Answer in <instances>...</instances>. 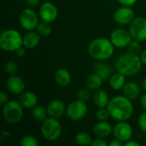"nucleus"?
Wrapping results in <instances>:
<instances>
[{
  "label": "nucleus",
  "instance_id": "37",
  "mask_svg": "<svg viewBox=\"0 0 146 146\" xmlns=\"http://www.w3.org/2000/svg\"><path fill=\"white\" fill-rule=\"evenodd\" d=\"M26 49H27V48H25L23 45H22V46H21L19 49H17V50H15V54H16V56H17L18 57H24V56H26V54H27V50H26Z\"/></svg>",
  "mask_w": 146,
  "mask_h": 146
},
{
  "label": "nucleus",
  "instance_id": "25",
  "mask_svg": "<svg viewBox=\"0 0 146 146\" xmlns=\"http://www.w3.org/2000/svg\"><path fill=\"white\" fill-rule=\"evenodd\" d=\"M31 115L36 121H38L41 123L49 117L47 108H45L42 105H38V104L32 109Z\"/></svg>",
  "mask_w": 146,
  "mask_h": 146
},
{
  "label": "nucleus",
  "instance_id": "5",
  "mask_svg": "<svg viewBox=\"0 0 146 146\" xmlns=\"http://www.w3.org/2000/svg\"><path fill=\"white\" fill-rule=\"evenodd\" d=\"M40 130L41 134L45 140L49 142H54L61 137L62 127L58 119L48 117L42 122Z\"/></svg>",
  "mask_w": 146,
  "mask_h": 146
},
{
  "label": "nucleus",
  "instance_id": "13",
  "mask_svg": "<svg viewBox=\"0 0 146 146\" xmlns=\"http://www.w3.org/2000/svg\"><path fill=\"white\" fill-rule=\"evenodd\" d=\"M38 15L42 21L51 23L55 21L58 16L57 7L51 2H44L39 8Z\"/></svg>",
  "mask_w": 146,
  "mask_h": 146
},
{
  "label": "nucleus",
  "instance_id": "8",
  "mask_svg": "<svg viewBox=\"0 0 146 146\" xmlns=\"http://www.w3.org/2000/svg\"><path fill=\"white\" fill-rule=\"evenodd\" d=\"M87 111H88V107L86 102L77 99L72 101L67 106L66 115L71 121H78L82 120L86 115Z\"/></svg>",
  "mask_w": 146,
  "mask_h": 146
},
{
  "label": "nucleus",
  "instance_id": "2",
  "mask_svg": "<svg viewBox=\"0 0 146 146\" xmlns=\"http://www.w3.org/2000/svg\"><path fill=\"white\" fill-rule=\"evenodd\" d=\"M115 46L110 38H97L88 45L87 51L89 56L96 61H107L114 54Z\"/></svg>",
  "mask_w": 146,
  "mask_h": 146
},
{
  "label": "nucleus",
  "instance_id": "15",
  "mask_svg": "<svg viewBox=\"0 0 146 146\" xmlns=\"http://www.w3.org/2000/svg\"><path fill=\"white\" fill-rule=\"evenodd\" d=\"M46 108L49 117H53L56 119L61 118L64 114H66L67 110L65 103L60 99H54L50 101Z\"/></svg>",
  "mask_w": 146,
  "mask_h": 146
},
{
  "label": "nucleus",
  "instance_id": "14",
  "mask_svg": "<svg viewBox=\"0 0 146 146\" xmlns=\"http://www.w3.org/2000/svg\"><path fill=\"white\" fill-rule=\"evenodd\" d=\"M6 87L8 91L15 95H20L25 91V82L20 76L15 74L9 75L6 80Z\"/></svg>",
  "mask_w": 146,
  "mask_h": 146
},
{
  "label": "nucleus",
  "instance_id": "21",
  "mask_svg": "<svg viewBox=\"0 0 146 146\" xmlns=\"http://www.w3.org/2000/svg\"><path fill=\"white\" fill-rule=\"evenodd\" d=\"M92 100L96 107L99 108H106L110 103V96L109 93L104 89H98L95 91L92 96Z\"/></svg>",
  "mask_w": 146,
  "mask_h": 146
},
{
  "label": "nucleus",
  "instance_id": "22",
  "mask_svg": "<svg viewBox=\"0 0 146 146\" xmlns=\"http://www.w3.org/2000/svg\"><path fill=\"white\" fill-rule=\"evenodd\" d=\"M93 70L94 73L102 77L104 80H109L112 74V68L107 62H105V61H97L93 65Z\"/></svg>",
  "mask_w": 146,
  "mask_h": 146
},
{
  "label": "nucleus",
  "instance_id": "12",
  "mask_svg": "<svg viewBox=\"0 0 146 146\" xmlns=\"http://www.w3.org/2000/svg\"><path fill=\"white\" fill-rule=\"evenodd\" d=\"M133 134V129L127 122V121H117V123L113 127V135L115 139H119L123 142V144L130 140Z\"/></svg>",
  "mask_w": 146,
  "mask_h": 146
},
{
  "label": "nucleus",
  "instance_id": "42",
  "mask_svg": "<svg viewBox=\"0 0 146 146\" xmlns=\"http://www.w3.org/2000/svg\"><path fill=\"white\" fill-rule=\"evenodd\" d=\"M110 146H122V145H124V144H123V142L120 141L119 139H113L112 141H110Z\"/></svg>",
  "mask_w": 146,
  "mask_h": 146
},
{
  "label": "nucleus",
  "instance_id": "10",
  "mask_svg": "<svg viewBox=\"0 0 146 146\" xmlns=\"http://www.w3.org/2000/svg\"><path fill=\"white\" fill-rule=\"evenodd\" d=\"M110 39L115 48L123 49L127 48L128 44L133 40V38L129 30L125 28H116L110 33Z\"/></svg>",
  "mask_w": 146,
  "mask_h": 146
},
{
  "label": "nucleus",
  "instance_id": "35",
  "mask_svg": "<svg viewBox=\"0 0 146 146\" xmlns=\"http://www.w3.org/2000/svg\"><path fill=\"white\" fill-rule=\"evenodd\" d=\"M118 3H120L121 5H124V6H129V7H132L133 6L138 0H117Z\"/></svg>",
  "mask_w": 146,
  "mask_h": 146
},
{
  "label": "nucleus",
  "instance_id": "6",
  "mask_svg": "<svg viewBox=\"0 0 146 146\" xmlns=\"http://www.w3.org/2000/svg\"><path fill=\"white\" fill-rule=\"evenodd\" d=\"M23 107L19 101L10 100L3 106V117L9 124L18 123L23 116Z\"/></svg>",
  "mask_w": 146,
  "mask_h": 146
},
{
  "label": "nucleus",
  "instance_id": "36",
  "mask_svg": "<svg viewBox=\"0 0 146 146\" xmlns=\"http://www.w3.org/2000/svg\"><path fill=\"white\" fill-rule=\"evenodd\" d=\"M9 101V97L5 92H0V104L3 106L7 102Z\"/></svg>",
  "mask_w": 146,
  "mask_h": 146
},
{
  "label": "nucleus",
  "instance_id": "41",
  "mask_svg": "<svg viewBox=\"0 0 146 146\" xmlns=\"http://www.w3.org/2000/svg\"><path fill=\"white\" fill-rule=\"evenodd\" d=\"M25 1H26V3H27L28 5H30V6H32V7L38 6V5L40 3V2H41V0H25Z\"/></svg>",
  "mask_w": 146,
  "mask_h": 146
},
{
  "label": "nucleus",
  "instance_id": "34",
  "mask_svg": "<svg viewBox=\"0 0 146 146\" xmlns=\"http://www.w3.org/2000/svg\"><path fill=\"white\" fill-rule=\"evenodd\" d=\"M91 145L92 146H108L110 145V144H108L104 139H102V138H97L92 139V143H91Z\"/></svg>",
  "mask_w": 146,
  "mask_h": 146
},
{
  "label": "nucleus",
  "instance_id": "26",
  "mask_svg": "<svg viewBox=\"0 0 146 146\" xmlns=\"http://www.w3.org/2000/svg\"><path fill=\"white\" fill-rule=\"evenodd\" d=\"M92 139L87 132H79L75 136V142L81 146L91 145Z\"/></svg>",
  "mask_w": 146,
  "mask_h": 146
},
{
  "label": "nucleus",
  "instance_id": "20",
  "mask_svg": "<svg viewBox=\"0 0 146 146\" xmlns=\"http://www.w3.org/2000/svg\"><path fill=\"white\" fill-rule=\"evenodd\" d=\"M41 36L37 33V31H27V33L23 36L22 44L27 49H33L38 45Z\"/></svg>",
  "mask_w": 146,
  "mask_h": 146
},
{
  "label": "nucleus",
  "instance_id": "43",
  "mask_svg": "<svg viewBox=\"0 0 146 146\" xmlns=\"http://www.w3.org/2000/svg\"><path fill=\"white\" fill-rule=\"evenodd\" d=\"M142 89L146 92V77L143 80V81H142Z\"/></svg>",
  "mask_w": 146,
  "mask_h": 146
},
{
  "label": "nucleus",
  "instance_id": "28",
  "mask_svg": "<svg viewBox=\"0 0 146 146\" xmlns=\"http://www.w3.org/2000/svg\"><path fill=\"white\" fill-rule=\"evenodd\" d=\"M141 42L133 39L128 45L127 46V52L131 53V54H134V55H139L141 50H142V47H141Z\"/></svg>",
  "mask_w": 146,
  "mask_h": 146
},
{
  "label": "nucleus",
  "instance_id": "40",
  "mask_svg": "<svg viewBox=\"0 0 146 146\" xmlns=\"http://www.w3.org/2000/svg\"><path fill=\"white\" fill-rule=\"evenodd\" d=\"M139 57L142 62V64L144 66H146V48L141 50V52L139 54Z\"/></svg>",
  "mask_w": 146,
  "mask_h": 146
},
{
  "label": "nucleus",
  "instance_id": "7",
  "mask_svg": "<svg viewBox=\"0 0 146 146\" xmlns=\"http://www.w3.org/2000/svg\"><path fill=\"white\" fill-rule=\"evenodd\" d=\"M39 15L32 9L27 8L21 11L18 16V21L21 27L26 31L35 30L38 22Z\"/></svg>",
  "mask_w": 146,
  "mask_h": 146
},
{
  "label": "nucleus",
  "instance_id": "39",
  "mask_svg": "<svg viewBox=\"0 0 146 146\" xmlns=\"http://www.w3.org/2000/svg\"><path fill=\"white\" fill-rule=\"evenodd\" d=\"M124 146H141V144L139 142L131 139L130 140L124 143Z\"/></svg>",
  "mask_w": 146,
  "mask_h": 146
},
{
  "label": "nucleus",
  "instance_id": "19",
  "mask_svg": "<svg viewBox=\"0 0 146 146\" xmlns=\"http://www.w3.org/2000/svg\"><path fill=\"white\" fill-rule=\"evenodd\" d=\"M141 92L140 86L134 81H129L125 84L122 88V93L125 97L132 101L136 100L139 98Z\"/></svg>",
  "mask_w": 146,
  "mask_h": 146
},
{
  "label": "nucleus",
  "instance_id": "38",
  "mask_svg": "<svg viewBox=\"0 0 146 146\" xmlns=\"http://www.w3.org/2000/svg\"><path fill=\"white\" fill-rule=\"evenodd\" d=\"M139 103H140L141 108H142L145 111H146V92H145V93H144L143 95H141Z\"/></svg>",
  "mask_w": 146,
  "mask_h": 146
},
{
  "label": "nucleus",
  "instance_id": "9",
  "mask_svg": "<svg viewBox=\"0 0 146 146\" xmlns=\"http://www.w3.org/2000/svg\"><path fill=\"white\" fill-rule=\"evenodd\" d=\"M129 32L133 39L139 42L146 40V18L137 16L129 25Z\"/></svg>",
  "mask_w": 146,
  "mask_h": 146
},
{
  "label": "nucleus",
  "instance_id": "32",
  "mask_svg": "<svg viewBox=\"0 0 146 146\" xmlns=\"http://www.w3.org/2000/svg\"><path fill=\"white\" fill-rule=\"evenodd\" d=\"M91 90H89L88 88L85 87V88H81L79 90L78 93H77V99L83 101V102H87L90 98H91Z\"/></svg>",
  "mask_w": 146,
  "mask_h": 146
},
{
  "label": "nucleus",
  "instance_id": "1",
  "mask_svg": "<svg viewBox=\"0 0 146 146\" xmlns=\"http://www.w3.org/2000/svg\"><path fill=\"white\" fill-rule=\"evenodd\" d=\"M132 102V100L125 97L123 94L111 98L107 106L110 117L116 121H128L134 112Z\"/></svg>",
  "mask_w": 146,
  "mask_h": 146
},
{
  "label": "nucleus",
  "instance_id": "11",
  "mask_svg": "<svg viewBox=\"0 0 146 146\" xmlns=\"http://www.w3.org/2000/svg\"><path fill=\"white\" fill-rule=\"evenodd\" d=\"M135 12L129 6L121 5V7L116 9L113 14V19L115 22L121 26L130 25V23L135 18Z\"/></svg>",
  "mask_w": 146,
  "mask_h": 146
},
{
  "label": "nucleus",
  "instance_id": "27",
  "mask_svg": "<svg viewBox=\"0 0 146 146\" xmlns=\"http://www.w3.org/2000/svg\"><path fill=\"white\" fill-rule=\"evenodd\" d=\"M35 30L41 37H48L52 32V27L49 22L42 21L38 22Z\"/></svg>",
  "mask_w": 146,
  "mask_h": 146
},
{
  "label": "nucleus",
  "instance_id": "4",
  "mask_svg": "<svg viewBox=\"0 0 146 146\" xmlns=\"http://www.w3.org/2000/svg\"><path fill=\"white\" fill-rule=\"evenodd\" d=\"M23 37L21 33L15 29H6L0 35V47L6 52H15L17 49L22 46Z\"/></svg>",
  "mask_w": 146,
  "mask_h": 146
},
{
  "label": "nucleus",
  "instance_id": "18",
  "mask_svg": "<svg viewBox=\"0 0 146 146\" xmlns=\"http://www.w3.org/2000/svg\"><path fill=\"white\" fill-rule=\"evenodd\" d=\"M54 80L56 84L61 87H66L72 81V75L66 68H58L54 74Z\"/></svg>",
  "mask_w": 146,
  "mask_h": 146
},
{
  "label": "nucleus",
  "instance_id": "24",
  "mask_svg": "<svg viewBox=\"0 0 146 146\" xmlns=\"http://www.w3.org/2000/svg\"><path fill=\"white\" fill-rule=\"evenodd\" d=\"M103 81L104 79L102 77H100L96 73H92L86 77L85 80V86L91 91H96L101 87Z\"/></svg>",
  "mask_w": 146,
  "mask_h": 146
},
{
  "label": "nucleus",
  "instance_id": "16",
  "mask_svg": "<svg viewBox=\"0 0 146 146\" xmlns=\"http://www.w3.org/2000/svg\"><path fill=\"white\" fill-rule=\"evenodd\" d=\"M92 133L97 138L106 139L113 134V127L108 121H98L93 126Z\"/></svg>",
  "mask_w": 146,
  "mask_h": 146
},
{
  "label": "nucleus",
  "instance_id": "23",
  "mask_svg": "<svg viewBox=\"0 0 146 146\" xmlns=\"http://www.w3.org/2000/svg\"><path fill=\"white\" fill-rule=\"evenodd\" d=\"M110 86L114 91H120L122 90L123 86H125L126 82V76L119 72L112 74L109 79Z\"/></svg>",
  "mask_w": 146,
  "mask_h": 146
},
{
  "label": "nucleus",
  "instance_id": "29",
  "mask_svg": "<svg viewBox=\"0 0 146 146\" xmlns=\"http://www.w3.org/2000/svg\"><path fill=\"white\" fill-rule=\"evenodd\" d=\"M20 145L21 146H38V142L37 139L33 135H25L20 140Z\"/></svg>",
  "mask_w": 146,
  "mask_h": 146
},
{
  "label": "nucleus",
  "instance_id": "31",
  "mask_svg": "<svg viewBox=\"0 0 146 146\" xmlns=\"http://www.w3.org/2000/svg\"><path fill=\"white\" fill-rule=\"evenodd\" d=\"M96 118L98 121H108L110 117L109 110L106 108H99L96 112Z\"/></svg>",
  "mask_w": 146,
  "mask_h": 146
},
{
  "label": "nucleus",
  "instance_id": "17",
  "mask_svg": "<svg viewBox=\"0 0 146 146\" xmlns=\"http://www.w3.org/2000/svg\"><path fill=\"white\" fill-rule=\"evenodd\" d=\"M24 109H33L38 104L37 95L31 91H24L19 96L18 100Z\"/></svg>",
  "mask_w": 146,
  "mask_h": 146
},
{
  "label": "nucleus",
  "instance_id": "33",
  "mask_svg": "<svg viewBox=\"0 0 146 146\" xmlns=\"http://www.w3.org/2000/svg\"><path fill=\"white\" fill-rule=\"evenodd\" d=\"M138 126L143 133H146V111L140 114V115L139 116Z\"/></svg>",
  "mask_w": 146,
  "mask_h": 146
},
{
  "label": "nucleus",
  "instance_id": "30",
  "mask_svg": "<svg viewBox=\"0 0 146 146\" xmlns=\"http://www.w3.org/2000/svg\"><path fill=\"white\" fill-rule=\"evenodd\" d=\"M18 64L14 61H9L4 65V71L9 75H14L18 71Z\"/></svg>",
  "mask_w": 146,
  "mask_h": 146
},
{
  "label": "nucleus",
  "instance_id": "3",
  "mask_svg": "<svg viewBox=\"0 0 146 146\" xmlns=\"http://www.w3.org/2000/svg\"><path fill=\"white\" fill-rule=\"evenodd\" d=\"M142 62L139 55L125 53L121 55L115 62V68L117 72L127 76H133L139 74L142 68Z\"/></svg>",
  "mask_w": 146,
  "mask_h": 146
}]
</instances>
